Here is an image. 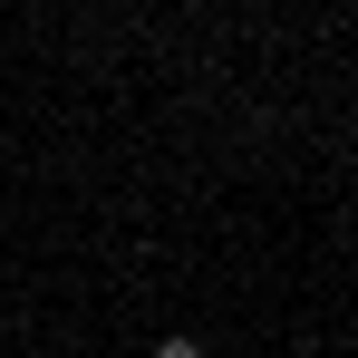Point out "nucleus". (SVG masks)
I'll use <instances>...</instances> for the list:
<instances>
[{
    "instance_id": "1",
    "label": "nucleus",
    "mask_w": 358,
    "mask_h": 358,
    "mask_svg": "<svg viewBox=\"0 0 358 358\" xmlns=\"http://www.w3.org/2000/svg\"><path fill=\"white\" fill-rule=\"evenodd\" d=\"M155 358H203V339H184V329H175V339H155Z\"/></svg>"
}]
</instances>
